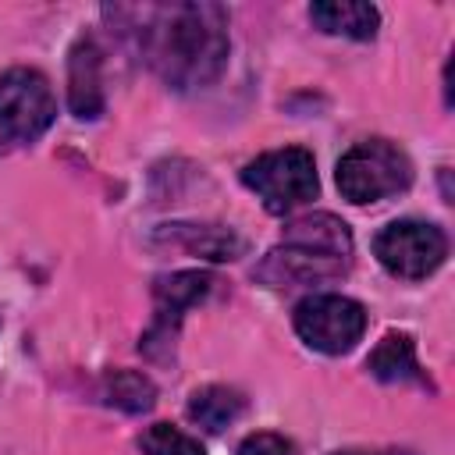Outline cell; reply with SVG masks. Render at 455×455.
<instances>
[{"instance_id": "e0dca14e", "label": "cell", "mask_w": 455, "mask_h": 455, "mask_svg": "<svg viewBox=\"0 0 455 455\" xmlns=\"http://www.w3.org/2000/svg\"><path fill=\"white\" fill-rule=\"evenodd\" d=\"M238 455H295V444L288 437H281V434L259 430V434H249L238 444Z\"/></svg>"}, {"instance_id": "2e32d148", "label": "cell", "mask_w": 455, "mask_h": 455, "mask_svg": "<svg viewBox=\"0 0 455 455\" xmlns=\"http://www.w3.org/2000/svg\"><path fill=\"white\" fill-rule=\"evenodd\" d=\"M139 448H142V455H206V448L192 434H185L171 423L146 427L139 437Z\"/></svg>"}, {"instance_id": "8992f818", "label": "cell", "mask_w": 455, "mask_h": 455, "mask_svg": "<svg viewBox=\"0 0 455 455\" xmlns=\"http://www.w3.org/2000/svg\"><path fill=\"white\" fill-rule=\"evenodd\" d=\"M373 252L395 277L419 281L434 274L448 256V238L437 224L427 220H395L373 238Z\"/></svg>"}, {"instance_id": "5bb4252c", "label": "cell", "mask_w": 455, "mask_h": 455, "mask_svg": "<svg viewBox=\"0 0 455 455\" xmlns=\"http://www.w3.org/2000/svg\"><path fill=\"white\" fill-rule=\"evenodd\" d=\"M242 409H245V398L224 384H206L188 398V419L210 434H220L224 427H231L242 416Z\"/></svg>"}, {"instance_id": "6da1fadb", "label": "cell", "mask_w": 455, "mask_h": 455, "mask_svg": "<svg viewBox=\"0 0 455 455\" xmlns=\"http://www.w3.org/2000/svg\"><path fill=\"white\" fill-rule=\"evenodd\" d=\"M142 60L178 92L206 89L228 64V11L220 4H156L135 11Z\"/></svg>"}, {"instance_id": "277c9868", "label": "cell", "mask_w": 455, "mask_h": 455, "mask_svg": "<svg viewBox=\"0 0 455 455\" xmlns=\"http://www.w3.org/2000/svg\"><path fill=\"white\" fill-rule=\"evenodd\" d=\"M242 181L245 188H252L263 206L277 217L306 206L320 181H316V164H313V153L302 149V146H284V149H270V153H259L256 160L245 164L242 171Z\"/></svg>"}, {"instance_id": "8fae6325", "label": "cell", "mask_w": 455, "mask_h": 455, "mask_svg": "<svg viewBox=\"0 0 455 455\" xmlns=\"http://www.w3.org/2000/svg\"><path fill=\"white\" fill-rule=\"evenodd\" d=\"M284 245H302L313 252H327L338 259L352 256V231L334 213H306L284 224Z\"/></svg>"}, {"instance_id": "3957f363", "label": "cell", "mask_w": 455, "mask_h": 455, "mask_svg": "<svg viewBox=\"0 0 455 455\" xmlns=\"http://www.w3.org/2000/svg\"><path fill=\"white\" fill-rule=\"evenodd\" d=\"M57 117V100L43 71L11 68L0 75V156L36 142Z\"/></svg>"}, {"instance_id": "30bf717a", "label": "cell", "mask_w": 455, "mask_h": 455, "mask_svg": "<svg viewBox=\"0 0 455 455\" xmlns=\"http://www.w3.org/2000/svg\"><path fill=\"white\" fill-rule=\"evenodd\" d=\"M156 238L171 242V245H181L185 252L213 259V263L238 259L245 252V238L238 231L224 228V224H164L156 231Z\"/></svg>"}, {"instance_id": "ba28073f", "label": "cell", "mask_w": 455, "mask_h": 455, "mask_svg": "<svg viewBox=\"0 0 455 455\" xmlns=\"http://www.w3.org/2000/svg\"><path fill=\"white\" fill-rule=\"evenodd\" d=\"M213 288V277L206 270H178V274H167V277H156V288H153V299H156V320L149 327V334L142 338V348L153 352V345H171L181 316L188 306H196L199 299H206Z\"/></svg>"}, {"instance_id": "7c38bea8", "label": "cell", "mask_w": 455, "mask_h": 455, "mask_svg": "<svg viewBox=\"0 0 455 455\" xmlns=\"http://www.w3.org/2000/svg\"><path fill=\"white\" fill-rule=\"evenodd\" d=\"M309 18L320 32L345 39H373L380 28V11L359 0H320L309 7Z\"/></svg>"}, {"instance_id": "9a60e30c", "label": "cell", "mask_w": 455, "mask_h": 455, "mask_svg": "<svg viewBox=\"0 0 455 455\" xmlns=\"http://www.w3.org/2000/svg\"><path fill=\"white\" fill-rule=\"evenodd\" d=\"M100 395H103L107 405H114L121 412H146L156 402L153 380L146 373H139V370H114V373H107Z\"/></svg>"}, {"instance_id": "ac0fdd59", "label": "cell", "mask_w": 455, "mask_h": 455, "mask_svg": "<svg viewBox=\"0 0 455 455\" xmlns=\"http://www.w3.org/2000/svg\"><path fill=\"white\" fill-rule=\"evenodd\" d=\"M334 455H409V451H359V448H352V451H334Z\"/></svg>"}, {"instance_id": "7a4b0ae2", "label": "cell", "mask_w": 455, "mask_h": 455, "mask_svg": "<svg viewBox=\"0 0 455 455\" xmlns=\"http://www.w3.org/2000/svg\"><path fill=\"white\" fill-rule=\"evenodd\" d=\"M334 181H338V192L355 206L380 203L409 188L412 160L405 156V149H398L387 139H363L338 160Z\"/></svg>"}, {"instance_id": "4fadbf2b", "label": "cell", "mask_w": 455, "mask_h": 455, "mask_svg": "<svg viewBox=\"0 0 455 455\" xmlns=\"http://www.w3.org/2000/svg\"><path fill=\"white\" fill-rule=\"evenodd\" d=\"M366 370L384 380V384H402V380H419V363H416V341L402 331H391L377 341V348L366 359Z\"/></svg>"}, {"instance_id": "9c48e42d", "label": "cell", "mask_w": 455, "mask_h": 455, "mask_svg": "<svg viewBox=\"0 0 455 455\" xmlns=\"http://www.w3.org/2000/svg\"><path fill=\"white\" fill-rule=\"evenodd\" d=\"M68 107L82 121H96L103 114V53L89 36H82L68 53Z\"/></svg>"}, {"instance_id": "52a82bcc", "label": "cell", "mask_w": 455, "mask_h": 455, "mask_svg": "<svg viewBox=\"0 0 455 455\" xmlns=\"http://www.w3.org/2000/svg\"><path fill=\"white\" fill-rule=\"evenodd\" d=\"M348 267V259L327 256V252H313L302 245H277L263 256V263L252 270V277L267 288H302V284H320L338 277Z\"/></svg>"}, {"instance_id": "5b68a950", "label": "cell", "mask_w": 455, "mask_h": 455, "mask_svg": "<svg viewBox=\"0 0 455 455\" xmlns=\"http://www.w3.org/2000/svg\"><path fill=\"white\" fill-rule=\"evenodd\" d=\"M291 323L309 348L323 355H345L355 348V341L366 331V309L348 295L323 291V295H306L295 306Z\"/></svg>"}]
</instances>
